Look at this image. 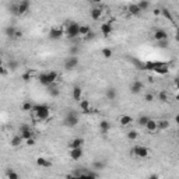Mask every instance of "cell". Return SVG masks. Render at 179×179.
Instances as JSON below:
<instances>
[{
    "instance_id": "obj_1",
    "label": "cell",
    "mask_w": 179,
    "mask_h": 179,
    "mask_svg": "<svg viewBox=\"0 0 179 179\" xmlns=\"http://www.w3.org/2000/svg\"><path fill=\"white\" fill-rule=\"evenodd\" d=\"M37 118H38L39 121H46L51 115V111H49V107L48 105H42V104H37V105H32V111Z\"/></svg>"
},
{
    "instance_id": "obj_2",
    "label": "cell",
    "mask_w": 179,
    "mask_h": 179,
    "mask_svg": "<svg viewBox=\"0 0 179 179\" xmlns=\"http://www.w3.org/2000/svg\"><path fill=\"white\" fill-rule=\"evenodd\" d=\"M56 79H58V73L56 72H45L38 76L39 83L45 87H51L56 81Z\"/></svg>"
},
{
    "instance_id": "obj_3",
    "label": "cell",
    "mask_w": 179,
    "mask_h": 179,
    "mask_svg": "<svg viewBox=\"0 0 179 179\" xmlns=\"http://www.w3.org/2000/svg\"><path fill=\"white\" fill-rule=\"evenodd\" d=\"M63 123H65V126H67V128H76L77 125H79V115H77L76 111H73V109L69 111V112L65 115Z\"/></svg>"
},
{
    "instance_id": "obj_4",
    "label": "cell",
    "mask_w": 179,
    "mask_h": 179,
    "mask_svg": "<svg viewBox=\"0 0 179 179\" xmlns=\"http://www.w3.org/2000/svg\"><path fill=\"white\" fill-rule=\"evenodd\" d=\"M79 28H80V24L79 23H69L67 27H66V31H65V35L69 39H76L79 38Z\"/></svg>"
},
{
    "instance_id": "obj_5",
    "label": "cell",
    "mask_w": 179,
    "mask_h": 179,
    "mask_svg": "<svg viewBox=\"0 0 179 179\" xmlns=\"http://www.w3.org/2000/svg\"><path fill=\"white\" fill-rule=\"evenodd\" d=\"M20 137L23 139V140H28V139L34 137V133H32L31 128H30L27 123H24V125H21L20 126Z\"/></svg>"
},
{
    "instance_id": "obj_6",
    "label": "cell",
    "mask_w": 179,
    "mask_h": 179,
    "mask_svg": "<svg viewBox=\"0 0 179 179\" xmlns=\"http://www.w3.org/2000/svg\"><path fill=\"white\" fill-rule=\"evenodd\" d=\"M132 154H133L134 157H137V158H147L148 150L146 147H143V146H136V147H133V150H132Z\"/></svg>"
},
{
    "instance_id": "obj_7",
    "label": "cell",
    "mask_w": 179,
    "mask_h": 179,
    "mask_svg": "<svg viewBox=\"0 0 179 179\" xmlns=\"http://www.w3.org/2000/svg\"><path fill=\"white\" fill-rule=\"evenodd\" d=\"M79 66V58L77 56H69L65 60V69L66 70H74Z\"/></svg>"
},
{
    "instance_id": "obj_8",
    "label": "cell",
    "mask_w": 179,
    "mask_h": 179,
    "mask_svg": "<svg viewBox=\"0 0 179 179\" xmlns=\"http://www.w3.org/2000/svg\"><path fill=\"white\" fill-rule=\"evenodd\" d=\"M154 39L157 42L167 41V39H168V32H167L165 30H162V28H158V30L154 31Z\"/></svg>"
},
{
    "instance_id": "obj_9",
    "label": "cell",
    "mask_w": 179,
    "mask_h": 179,
    "mask_svg": "<svg viewBox=\"0 0 179 179\" xmlns=\"http://www.w3.org/2000/svg\"><path fill=\"white\" fill-rule=\"evenodd\" d=\"M63 35H65V31H63L62 28H52L51 31H49V38L51 39H59V38H62Z\"/></svg>"
},
{
    "instance_id": "obj_10",
    "label": "cell",
    "mask_w": 179,
    "mask_h": 179,
    "mask_svg": "<svg viewBox=\"0 0 179 179\" xmlns=\"http://www.w3.org/2000/svg\"><path fill=\"white\" fill-rule=\"evenodd\" d=\"M84 144V140L81 137H76V139H73L72 141L69 143V148L70 150H74V148H81Z\"/></svg>"
},
{
    "instance_id": "obj_11",
    "label": "cell",
    "mask_w": 179,
    "mask_h": 179,
    "mask_svg": "<svg viewBox=\"0 0 179 179\" xmlns=\"http://www.w3.org/2000/svg\"><path fill=\"white\" fill-rule=\"evenodd\" d=\"M30 7H31V3H30L28 0L20 2V3H18V14H25L30 10Z\"/></svg>"
},
{
    "instance_id": "obj_12",
    "label": "cell",
    "mask_w": 179,
    "mask_h": 179,
    "mask_svg": "<svg viewBox=\"0 0 179 179\" xmlns=\"http://www.w3.org/2000/svg\"><path fill=\"white\" fill-rule=\"evenodd\" d=\"M79 107H80V109H81L83 114H90V112H91V105H90V101H87V100L80 101Z\"/></svg>"
},
{
    "instance_id": "obj_13",
    "label": "cell",
    "mask_w": 179,
    "mask_h": 179,
    "mask_svg": "<svg viewBox=\"0 0 179 179\" xmlns=\"http://www.w3.org/2000/svg\"><path fill=\"white\" fill-rule=\"evenodd\" d=\"M143 83L141 81H139V80H136L133 84H132V87H130V93L132 94H140L141 93V90H143Z\"/></svg>"
},
{
    "instance_id": "obj_14",
    "label": "cell",
    "mask_w": 179,
    "mask_h": 179,
    "mask_svg": "<svg viewBox=\"0 0 179 179\" xmlns=\"http://www.w3.org/2000/svg\"><path fill=\"white\" fill-rule=\"evenodd\" d=\"M37 165H38L39 168H51L52 162L48 161L45 157H38V158H37Z\"/></svg>"
},
{
    "instance_id": "obj_15",
    "label": "cell",
    "mask_w": 179,
    "mask_h": 179,
    "mask_svg": "<svg viewBox=\"0 0 179 179\" xmlns=\"http://www.w3.org/2000/svg\"><path fill=\"white\" fill-rule=\"evenodd\" d=\"M81 157H83V150H81V148H74V150H70V158H72L73 161H79Z\"/></svg>"
},
{
    "instance_id": "obj_16",
    "label": "cell",
    "mask_w": 179,
    "mask_h": 179,
    "mask_svg": "<svg viewBox=\"0 0 179 179\" xmlns=\"http://www.w3.org/2000/svg\"><path fill=\"white\" fill-rule=\"evenodd\" d=\"M112 24L111 23H104V24H101V34L105 35V37H108L109 34H112Z\"/></svg>"
},
{
    "instance_id": "obj_17",
    "label": "cell",
    "mask_w": 179,
    "mask_h": 179,
    "mask_svg": "<svg viewBox=\"0 0 179 179\" xmlns=\"http://www.w3.org/2000/svg\"><path fill=\"white\" fill-rule=\"evenodd\" d=\"M146 130L150 132V133H154V132L158 130V128H157V121H153V119H150V121L146 123Z\"/></svg>"
},
{
    "instance_id": "obj_18",
    "label": "cell",
    "mask_w": 179,
    "mask_h": 179,
    "mask_svg": "<svg viewBox=\"0 0 179 179\" xmlns=\"http://www.w3.org/2000/svg\"><path fill=\"white\" fill-rule=\"evenodd\" d=\"M90 14H91V18L93 20H100L101 16H102V9L101 7H94V9H91V11H90Z\"/></svg>"
},
{
    "instance_id": "obj_19",
    "label": "cell",
    "mask_w": 179,
    "mask_h": 179,
    "mask_svg": "<svg viewBox=\"0 0 179 179\" xmlns=\"http://www.w3.org/2000/svg\"><path fill=\"white\" fill-rule=\"evenodd\" d=\"M105 95H107V98L109 101H115L118 97V91L115 87H109V88L107 90V93H105Z\"/></svg>"
},
{
    "instance_id": "obj_20",
    "label": "cell",
    "mask_w": 179,
    "mask_h": 179,
    "mask_svg": "<svg viewBox=\"0 0 179 179\" xmlns=\"http://www.w3.org/2000/svg\"><path fill=\"white\" fill-rule=\"evenodd\" d=\"M111 128H112V125L109 123L108 121H101L100 122V130H101V133H108V132L111 130Z\"/></svg>"
},
{
    "instance_id": "obj_21",
    "label": "cell",
    "mask_w": 179,
    "mask_h": 179,
    "mask_svg": "<svg viewBox=\"0 0 179 179\" xmlns=\"http://www.w3.org/2000/svg\"><path fill=\"white\" fill-rule=\"evenodd\" d=\"M23 141L24 140L20 137V134H16V136L10 140V146L11 147H14V148H17V147H20V146L23 144Z\"/></svg>"
},
{
    "instance_id": "obj_22",
    "label": "cell",
    "mask_w": 179,
    "mask_h": 179,
    "mask_svg": "<svg viewBox=\"0 0 179 179\" xmlns=\"http://www.w3.org/2000/svg\"><path fill=\"white\" fill-rule=\"evenodd\" d=\"M81 95H83V90L80 88V87H74L73 88V100L80 102L81 101Z\"/></svg>"
},
{
    "instance_id": "obj_23",
    "label": "cell",
    "mask_w": 179,
    "mask_h": 179,
    "mask_svg": "<svg viewBox=\"0 0 179 179\" xmlns=\"http://www.w3.org/2000/svg\"><path fill=\"white\" fill-rule=\"evenodd\" d=\"M16 31H17V28H16V27H13V25H7V27L4 28V35H6V37H9V38H14Z\"/></svg>"
},
{
    "instance_id": "obj_24",
    "label": "cell",
    "mask_w": 179,
    "mask_h": 179,
    "mask_svg": "<svg viewBox=\"0 0 179 179\" xmlns=\"http://www.w3.org/2000/svg\"><path fill=\"white\" fill-rule=\"evenodd\" d=\"M91 167H93V169H95V171H102V169H105V162L98 160V161H94Z\"/></svg>"
},
{
    "instance_id": "obj_25",
    "label": "cell",
    "mask_w": 179,
    "mask_h": 179,
    "mask_svg": "<svg viewBox=\"0 0 179 179\" xmlns=\"http://www.w3.org/2000/svg\"><path fill=\"white\" fill-rule=\"evenodd\" d=\"M129 13H130L132 16H139L141 11H140V9L137 7V4L132 3V4H129Z\"/></svg>"
},
{
    "instance_id": "obj_26",
    "label": "cell",
    "mask_w": 179,
    "mask_h": 179,
    "mask_svg": "<svg viewBox=\"0 0 179 179\" xmlns=\"http://www.w3.org/2000/svg\"><path fill=\"white\" fill-rule=\"evenodd\" d=\"M121 125L122 126H128V125H130L132 122H133V118L132 116H129V115H123V116L121 118Z\"/></svg>"
},
{
    "instance_id": "obj_27",
    "label": "cell",
    "mask_w": 179,
    "mask_h": 179,
    "mask_svg": "<svg viewBox=\"0 0 179 179\" xmlns=\"http://www.w3.org/2000/svg\"><path fill=\"white\" fill-rule=\"evenodd\" d=\"M157 128L161 129V130H167V129H169V122L165 121V119L158 121V122H157Z\"/></svg>"
},
{
    "instance_id": "obj_28",
    "label": "cell",
    "mask_w": 179,
    "mask_h": 179,
    "mask_svg": "<svg viewBox=\"0 0 179 179\" xmlns=\"http://www.w3.org/2000/svg\"><path fill=\"white\" fill-rule=\"evenodd\" d=\"M6 175H7V179H20V175H18V174L16 172L14 169H11V168L7 169Z\"/></svg>"
},
{
    "instance_id": "obj_29",
    "label": "cell",
    "mask_w": 179,
    "mask_h": 179,
    "mask_svg": "<svg viewBox=\"0 0 179 179\" xmlns=\"http://www.w3.org/2000/svg\"><path fill=\"white\" fill-rule=\"evenodd\" d=\"M137 4V7L140 9V11H146L150 7V2H147V0H141V2H139V3H136Z\"/></svg>"
},
{
    "instance_id": "obj_30",
    "label": "cell",
    "mask_w": 179,
    "mask_h": 179,
    "mask_svg": "<svg viewBox=\"0 0 179 179\" xmlns=\"http://www.w3.org/2000/svg\"><path fill=\"white\" fill-rule=\"evenodd\" d=\"M148 121H150V118H148L147 115H141V116L137 119V125H139V126H143V128H144L146 123H147Z\"/></svg>"
},
{
    "instance_id": "obj_31",
    "label": "cell",
    "mask_w": 179,
    "mask_h": 179,
    "mask_svg": "<svg viewBox=\"0 0 179 179\" xmlns=\"http://www.w3.org/2000/svg\"><path fill=\"white\" fill-rule=\"evenodd\" d=\"M69 53H70V56H79V53H80V46H79V45H73V46H70Z\"/></svg>"
},
{
    "instance_id": "obj_32",
    "label": "cell",
    "mask_w": 179,
    "mask_h": 179,
    "mask_svg": "<svg viewBox=\"0 0 179 179\" xmlns=\"http://www.w3.org/2000/svg\"><path fill=\"white\" fill-rule=\"evenodd\" d=\"M102 56L105 59H111L112 56H114V51H112L111 48H104L102 49Z\"/></svg>"
},
{
    "instance_id": "obj_33",
    "label": "cell",
    "mask_w": 179,
    "mask_h": 179,
    "mask_svg": "<svg viewBox=\"0 0 179 179\" xmlns=\"http://www.w3.org/2000/svg\"><path fill=\"white\" fill-rule=\"evenodd\" d=\"M91 31V28L88 27V25H80V28H79V35H84L86 37L88 32Z\"/></svg>"
},
{
    "instance_id": "obj_34",
    "label": "cell",
    "mask_w": 179,
    "mask_h": 179,
    "mask_svg": "<svg viewBox=\"0 0 179 179\" xmlns=\"http://www.w3.org/2000/svg\"><path fill=\"white\" fill-rule=\"evenodd\" d=\"M7 67H9L10 70H13V72H14V70H17L18 67H20V63H18L17 60H14V59H13V60H10V62H9Z\"/></svg>"
},
{
    "instance_id": "obj_35",
    "label": "cell",
    "mask_w": 179,
    "mask_h": 179,
    "mask_svg": "<svg viewBox=\"0 0 179 179\" xmlns=\"http://www.w3.org/2000/svg\"><path fill=\"white\" fill-rule=\"evenodd\" d=\"M126 136H128L129 140H137V139H139V133H137V130H129Z\"/></svg>"
},
{
    "instance_id": "obj_36",
    "label": "cell",
    "mask_w": 179,
    "mask_h": 179,
    "mask_svg": "<svg viewBox=\"0 0 179 179\" xmlns=\"http://www.w3.org/2000/svg\"><path fill=\"white\" fill-rule=\"evenodd\" d=\"M161 14L164 16V17L167 18V20H169V21H174V18H172V14H171V11L168 10V9H161Z\"/></svg>"
},
{
    "instance_id": "obj_37",
    "label": "cell",
    "mask_w": 179,
    "mask_h": 179,
    "mask_svg": "<svg viewBox=\"0 0 179 179\" xmlns=\"http://www.w3.org/2000/svg\"><path fill=\"white\" fill-rule=\"evenodd\" d=\"M158 101H161V102H168V93H167V91H161V93L158 94Z\"/></svg>"
},
{
    "instance_id": "obj_38",
    "label": "cell",
    "mask_w": 179,
    "mask_h": 179,
    "mask_svg": "<svg viewBox=\"0 0 179 179\" xmlns=\"http://www.w3.org/2000/svg\"><path fill=\"white\" fill-rule=\"evenodd\" d=\"M32 105H34V104H31V102H24L23 105H21V109L24 111V112H31Z\"/></svg>"
},
{
    "instance_id": "obj_39",
    "label": "cell",
    "mask_w": 179,
    "mask_h": 179,
    "mask_svg": "<svg viewBox=\"0 0 179 179\" xmlns=\"http://www.w3.org/2000/svg\"><path fill=\"white\" fill-rule=\"evenodd\" d=\"M80 179H97V175H88L87 172H80Z\"/></svg>"
},
{
    "instance_id": "obj_40",
    "label": "cell",
    "mask_w": 179,
    "mask_h": 179,
    "mask_svg": "<svg viewBox=\"0 0 179 179\" xmlns=\"http://www.w3.org/2000/svg\"><path fill=\"white\" fill-rule=\"evenodd\" d=\"M59 93H60V91H59V88L58 87H51V88H49V94H51V97H53V98H55V97H59Z\"/></svg>"
},
{
    "instance_id": "obj_41",
    "label": "cell",
    "mask_w": 179,
    "mask_h": 179,
    "mask_svg": "<svg viewBox=\"0 0 179 179\" xmlns=\"http://www.w3.org/2000/svg\"><path fill=\"white\" fill-rule=\"evenodd\" d=\"M10 11L14 14V16H18V3H13L10 6Z\"/></svg>"
},
{
    "instance_id": "obj_42",
    "label": "cell",
    "mask_w": 179,
    "mask_h": 179,
    "mask_svg": "<svg viewBox=\"0 0 179 179\" xmlns=\"http://www.w3.org/2000/svg\"><path fill=\"white\" fill-rule=\"evenodd\" d=\"M21 79L24 80V81H30V80H31V72L23 73V76H21Z\"/></svg>"
},
{
    "instance_id": "obj_43",
    "label": "cell",
    "mask_w": 179,
    "mask_h": 179,
    "mask_svg": "<svg viewBox=\"0 0 179 179\" xmlns=\"http://www.w3.org/2000/svg\"><path fill=\"white\" fill-rule=\"evenodd\" d=\"M144 100H146V102H153V101H154V95L150 94V93H147L144 95Z\"/></svg>"
},
{
    "instance_id": "obj_44",
    "label": "cell",
    "mask_w": 179,
    "mask_h": 179,
    "mask_svg": "<svg viewBox=\"0 0 179 179\" xmlns=\"http://www.w3.org/2000/svg\"><path fill=\"white\" fill-rule=\"evenodd\" d=\"M94 37H95V34H94L93 30H91V31H90L88 34L86 35V39H87V41H90V39H94Z\"/></svg>"
},
{
    "instance_id": "obj_45",
    "label": "cell",
    "mask_w": 179,
    "mask_h": 179,
    "mask_svg": "<svg viewBox=\"0 0 179 179\" xmlns=\"http://www.w3.org/2000/svg\"><path fill=\"white\" fill-rule=\"evenodd\" d=\"M25 143H27V146H35V139L34 137H31V139H28V140H25Z\"/></svg>"
},
{
    "instance_id": "obj_46",
    "label": "cell",
    "mask_w": 179,
    "mask_h": 179,
    "mask_svg": "<svg viewBox=\"0 0 179 179\" xmlns=\"http://www.w3.org/2000/svg\"><path fill=\"white\" fill-rule=\"evenodd\" d=\"M7 72H9V70H7L4 66H0V76H6Z\"/></svg>"
},
{
    "instance_id": "obj_47",
    "label": "cell",
    "mask_w": 179,
    "mask_h": 179,
    "mask_svg": "<svg viewBox=\"0 0 179 179\" xmlns=\"http://www.w3.org/2000/svg\"><path fill=\"white\" fill-rule=\"evenodd\" d=\"M14 38H23V31H21V30H17L16 34H14Z\"/></svg>"
},
{
    "instance_id": "obj_48",
    "label": "cell",
    "mask_w": 179,
    "mask_h": 179,
    "mask_svg": "<svg viewBox=\"0 0 179 179\" xmlns=\"http://www.w3.org/2000/svg\"><path fill=\"white\" fill-rule=\"evenodd\" d=\"M167 41H161V42H158V45H157V46H158V48H167Z\"/></svg>"
},
{
    "instance_id": "obj_49",
    "label": "cell",
    "mask_w": 179,
    "mask_h": 179,
    "mask_svg": "<svg viewBox=\"0 0 179 179\" xmlns=\"http://www.w3.org/2000/svg\"><path fill=\"white\" fill-rule=\"evenodd\" d=\"M66 179H80V176L79 175H72V174H70V175L66 176Z\"/></svg>"
},
{
    "instance_id": "obj_50",
    "label": "cell",
    "mask_w": 179,
    "mask_h": 179,
    "mask_svg": "<svg viewBox=\"0 0 179 179\" xmlns=\"http://www.w3.org/2000/svg\"><path fill=\"white\" fill-rule=\"evenodd\" d=\"M148 179H160V176L157 174H151V175L148 176Z\"/></svg>"
},
{
    "instance_id": "obj_51",
    "label": "cell",
    "mask_w": 179,
    "mask_h": 179,
    "mask_svg": "<svg viewBox=\"0 0 179 179\" xmlns=\"http://www.w3.org/2000/svg\"><path fill=\"white\" fill-rule=\"evenodd\" d=\"M153 13H154V16H160V14H161V10H160V9H155Z\"/></svg>"
},
{
    "instance_id": "obj_52",
    "label": "cell",
    "mask_w": 179,
    "mask_h": 179,
    "mask_svg": "<svg viewBox=\"0 0 179 179\" xmlns=\"http://www.w3.org/2000/svg\"><path fill=\"white\" fill-rule=\"evenodd\" d=\"M0 66H3V62H2V58H0Z\"/></svg>"
}]
</instances>
